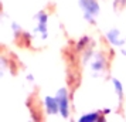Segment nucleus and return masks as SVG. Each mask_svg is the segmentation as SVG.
Wrapping results in <instances>:
<instances>
[{
    "instance_id": "nucleus-6",
    "label": "nucleus",
    "mask_w": 126,
    "mask_h": 122,
    "mask_svg": "<svg viewBox=\"0 0 126 122\" xmlns=\"http://www.w3.org/2000/svg\"><path fill=\"white\" fill-rule=\"evenodd\" d=\"M105 38H106V41L112 47H123V44H125V41H126V38L122 37V33H120L119 29L108 30L106 34H105Z\"/></svg>"
},
{
    "instance_id": "nucleus-12",
    "label": "nucleus",
    "mask_w": 126,
    "mask_h": 122,
    "mask_svg": "<svg viewBox=\"0 0 126 122\" xmlns=\"http://www.w3.org/2000/svg\"><path fill=\"white\" fill-rule=\"evenodd\" d=\"M102 112H103V115H105V116H108V115L112 114V109H110V108H103Z\"/></svg>"
},
{
    "instance_id": "nucleus-9",
    "label": "nucleus",
    "mask_w": 126,
    "mask_h": 122,
    "mask_svg": "<svg viewBox=\"0 0 126 122\" xmlns=\"http://www.w3.org/2000/svg\"><path fill=\"white\" fill-rule=\"evenodd\" d=\"M91 37L89 35H84V37H81L79 40L77 41V44H75V50L77 51H85L89 48V44H91Z\"/></svg>"
},
{
    "instance_id": "nucleus-2",
    "label": "nucleus",
    "mask_w": 126,
    "mask_h": 122,
    "mask_svg": "<svg viewBox=\"0 0 126 122\" xmlns=\"http://www.w3.org/2000/svg\"><path fill=\"white\" fill-rule=\"evenodd\" d=\"M55 97L60 105V116L64 119H68L71 116V101H69V92L67 87H61L57 89Z\"/></svg>"
},
{
    "instance_id": "nucleus-8",
    "label": "nucleus",
    "mask_w": 126,
    "mask_h": 122,
    "mask_svg": "<svg viewBox=\"0 0 126 122\" xmlns=\"http://www.w3.org/2000/svg\"><path fill=\"white\" fill-rule=\"evenodd\" d=\"M110 84H112V87H113V91H115V94H116L118 99L122 101L123 97H125V87H123V84H122L120 80L116 78V77H112V78H110Z\"/></svg>"
},
{
    "instance_id": "nucleus-7",
    "label": "nucleus",
    "mask_w": 126,
    "mask_h": 122,
    "mask_svg": "<svg viewBox=\"0 0 126 122\" xmlns=\"http://www.w3.org/2000/svg\"><path fill=\"white\" fill-rule=\"evenodd\" d=\"M106 118L103 115L102 111H89V112H85L82 115L78 116V122H101L105 121Z\"/></svg>"
},
{
    "instance_id": "nucleus-1",
    "label": "nucleus",
    "mask_w": 126,
    "mask_h": 122,
    "mask_svg": "<svg viewBox=\"0 0 126 122\" xmlns=\"http://www.w3.org/2000/svg\"><path fill=\"white\" fill-rule=\"evenodd\" d=\"M78 6L82 10V17L88 24H95L101 13L98 0H78Z\"/></svg>"
},
{
    "instance_id": "nucleus-10",
    "label": "nucleus",
    "mask_w": 126,
    "mask_h": 122,
    "mask_svg": "<svg viewBox=\"0 0 126 122\" xmlns=\"http://www.w3.org/2000/svg\"><path fill=\"white\" fill-rule=\"evenodd\" d=\"M10 29H12L13 34H14V37H16V38H18V37H20V35L24 33V31H23V27H21V26H20L17 21H12V23H10Z\"/></svg>"
},
{
    "instance_id": "nucleus-4",
    "label": "nucleus",
    "mask_w": 126,
    "mask_h": 122,
    "mask_svg": "<svg viewBox=\"0 0 126 122\" xmlns=\"http://www.w3.org/2000/svg\"><path fill=\"white\" fill-rule=\"evenodd\" d=\"M89 67H91L92 75L101 77L106 72V70H108V61H106V58L103 57L101 52H98V54H95V57H94V60L91 61Z\"/></svg>"
},
{
    "instance_id": "nucleus-5",
    "label": "nucleus",
    "mask_w": 126,
    "mask_h": 122,
    "mask_svg": "<svg viewBox=\"0 0 126 122\" xmlns=\"http://www.w3.org/2000/svg\"><path fill=\"white\" fill-rule=\"evenodd\" d=\"M43 108L47 116H57L60 115V105L55 95H46L43 99Z\"/></svg>"
},
{
    "instance_id": "nucleus-3",
    "label": "nucleus",
    "mask_w": 126,
    "mask_h": 122,
    "mask_svg": "<svg viewBox=\"0 0 126 122\" xmlns=\"http://www.w3.org/2000/svg\"><path fill=\"white\" fill-rule=\"evenodd\" d=\"M34 20H35L34 33L40 34L41 38L46 40L47 37H48V13L41 10V12H38L34 16Z\"/></svg>"
},
{
    "instance_id": "nucleus-11",
    "label": "nucleus",
    "mask_w": 126,
    "mask_h": 122,
    "mask_svg": "<svg viewBox=\"0 0 126 122\" xmlns=\"http://www.w3.org/2000/svg\"><path fill=\"white\" fill-rule=\"evenodd\" d=\"M26 78H27V81L29 82H34V75H33V74H31V72H29V74H27V75H26Z\"/></svg>"
}]
</instances>
